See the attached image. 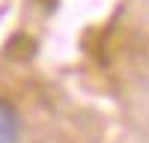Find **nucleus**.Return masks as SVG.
Returning a JSON list of instances; mask_svg holds the SVG:
<instances>
[{"label":"nucleus","mask_w":149,"mask_h":143,"mask_svg":"<svg viewBox=\"0 0 149 143\" xmlns=\"http://www.w3.org/2000/svg\"><path fill=\"white\" fill-rule=\"evenodd\" d=\"M21 137V116L12 101L0 99V143H18Z\"/></svg>","instance_id":"nucleus-1"}]
</instances>
